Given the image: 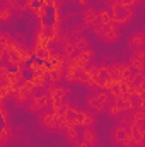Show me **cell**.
I'll return each instance as SVG.
<instances>
[{
	"mask_svg": "<svg viewBox=\"0 0 145 147\" xmlns=\"http://www.w3.org/2000/svg\"><path fill=\"white\" fill-rule=\"evenodd\" d=\"M132 55L137 57V58H140V60H145V50L144 48H133L132 50Z\"/></svg>",
	"mask_w": 145,
	"mask_h": 147,
	"instance_id": "obj_18",
	"label": "cell"
},
{
	"mask_svg": "<svg viewBox=\"0 0 145 147\" xmlns=\"http://www.w3.org/2000/svg\"><path fill=\"white\" fill-rule=\"evenodd\" d=\"M128 45H130V50H133V48H144L145 46L144 31H135V33H132L130 38H128Z\"/></svg>",
	"mask_w": 145,
	"mask_h": 147,
	"instance_id": "obj_11",
	"label": "cell"
},
{
	"mask_svg": "<svg viewBox=\"0 0 145 147\" xmlns=\"http://www.w3.org/2000/svg\"><path fill=\"white\" fill-rule=\"evenodd\" d=\"M128 135H130V142L137 144L138 147L145 146V128L144 123H132L128 127Z\"/></svg>",
	"mask_w": 145,
	"mask_h": 147,
	"instance_id": "obj_8",
	"label": "cell"
},
{
	"mask_svg": "<svg viewBox=\"0 0 145 147\" xmlns=\"http://www.w3.org/2000/svg\"><path fill=\"white\" fill-rule=\"evenodd\" d=\"M121 147H138L137 146V144H133V142H130V140H128V142H125V144H123V146Z\"/></svg>",
	"mask_w": 145,
	"mask_h": 147,
	"instance_id": "obj_21",
	"label": "cell"
},
{
	"mask_svg": "<svg viewBox=\"0 0 145 147\" xmlns=\"http://www.w3.org/2000/svg\"><path fill=\"white\" fill-rule=\"evenodd\" d=\"M80 17H82V24L85 29H92L96 24H97V9L89 5V7H84L82 12H80Z\"/></svg>",
	"mask_w": 145,
	"mask_h": 147,
	"instance_id": "obj_9",
	"label": "cell"
},
{
	"mask_svg": "<svg viewBox=\"0 0 145 147\" xmlns=\"http://www.w3.org/2000/svg\"><path fill=\"white\" fill-rule=\"evenodd\" d=\"M72 147H92V146H89V144H85V142H82V140H77L75 144H72Z\"/></svg>",
	"mask_w": 145,
	"mask_h": 147,
	"instance_id": "obj_19",
	"label": "cell"
},
{
	"mask_svg": "<svg viewBox=\"0 0 145 147\" xmlns=\"http://www.w3.org/2000/svg\"><path fill=\"white\" fill-rule=\"evenodd\" d=\"M132 70H137V72H144V60H140V58H137V57H133V55H130V58H128V63H126Z\"/></svg>",
	"mask_w": 145,
	"mask_h": 147,
	"instance_id": "obj_15",
	"label": "cell"
},
{
	"mask_svg": "<svg viewBox=\"0 0 145 147\" xmlns=\"http://www.w3.org/2000/svg\"><path fill=\"white\" fill-rule=\"evenodd\" d=\"M2 2H3V0H0V5H2Z\"/></svg>",
	"mask_w": 145,
	"mask_h": 147,
	"instance_id": "obj_22",
	"label": "cell"
},
{
	"mask_svg": "<svg viewBox=\"0 0 145 147\" xmlns=\"http://www.w3.org/2000/svg\"><path fill=\"white\" fill-rule=\"evenodd\" d=\"M111 101L113 96L108 89H94V92L85 98V105L92 113H103Z\"/></svg>",
	"mask_w": 145,
	"mask_h": 147,
	"instance_id": "obj_2",
	"label": "cell"
},
{
	"mask_svg": "<svg viewBox=\"0 0 145 147\" xmlns=\"http://www.w3.org/2000/svg\"><path fill=\"white\" fill-rule=\"evenodd\" d=\"M85 48H91V43L89 39L84 36V34H77V38L73 39V50L75 51H82Z\"/></svg>",
	"mask_w": 145,
	"mask_h": 147,
	"instance_id": "obj_13",
	"label": "cell"
},
{
	"mask_svg": "<svg viewBox=\"0 0 145 147\" xmlns=\"http://www.w3.org/2000/svg\"><path fill=\"white\" fill-rule=\"evenodd\" d=\"M51 106V99L48 98V94H39V96H33L28 105H26V110L29 111L31 115H38L41 111L48 110Z\"/></svg>",
	"mask_w": 145,
	"mask_h": 147,
	"instance_id": "obj_5",
	"label": "cell"
},
{
	"mask_svg": "<svg viewBox=\"0 0 145 147\" xmlns=\"http://www.w3.org/2000/svg\"><path fill=\"white\" fill-rule=\"evenodd\" d=\"M111 22L113 21H111V14H109L108 7L103 5L101 9H97V24L104 26V24H111Z\"/></svg>",
	"mask_w": 145,
	"mask_h": 147,
	"instance_id": "obj_12",
	"label": "cell"
},
{
	"mask_svg": "<svg viewBox=\"0 0 145 147\" xmlns=\"http://www.w3.org/2000/svg\"><path fill=\"white\" fill-rule=\"evenodd\" d=\"M80 128H82L80 130L82 142H85V144H89V146H92V147L99 146V135H97V132H96L94 127H80Z\"/></svg>",
	"mask_w": 145,
	"mask_h": 147,
	"instance_id": "obj_10",
	"label": "cell"
},
{
	"mask_svg": "<svg viewBox=\"0 0 145 147\" xmlns=\"http://www.w3.org/2000/svg\"><path fill=\"white\" fill-rule=\"evenodd\" d=\"M38 123L39 127L48 132V134H53V132H58V125H60V115L53 110H44L41 113H38Z\"/></svg>",
	"mask_w": 145,
	"mask_h": 147,
	"instance_id": "obj_4",
	"label": "cell"
},
{
	"mask_svg": "<svg viewBox=\"0 0 145 147\" xmlns=\"http://www.w3.org/2000/svg\"><path fill=\"white\" fill-rule=\"evenodd\" d=\"M77 60L82 62V63H87V62H92L94 60V51L91 48H85L82 51H77Z\"/></svg>",
	"mask_w": 145,
	"mask_h": 147,
	"instance_id": "obj_14",
	"label": "cell"
},
{
	"mask_svg": "<svg viewBox=\"0 0 145 147\" xmlns=\"http://www.w3.org/2000/svg\"><path fill=\"white\" fill-rule=\"evenodd\" d=\"M106 7H108L109 14H111V21H113L118 28H123V26L132 24V22L135 21V17H137L135 9H130V7L119 3L118 0H111V2H108Z\"/></svg>",
	"mask_w": 145,
	"mask_h": 147,
	"instance_id": "obj_1",
	"label": "cell"
},
{
	"mask_svg": "<svg viewBox=\"0 0 145 147\" xmlns=\"http://www.w3.org/2000/svg\"><path fill=\"white\" fill-rule=\"evenodd\" d=\"M77 5H82V7H87V5H89V0H77Z\"/></svg>",
	"mask_w": 145,
	"mask_h": 147,
	"instance_id": "obj_20",
	"label": "cell"
},
{
	"mask_svg": "<svg viewBox=\"0 0 145 147\" xmlns=\"http://www.w3.org/2000/svg\"><path fill=\"white\" fill-rule=\"evenodd\" d=\"M109 140H111V144L114 147H121L125 142H128V140H130L128 127L116 123V125L111 128V132H109Z\"/></svg>",
	"mask_w": 145,
	"mask_h": 147,
	"instance_id": "obj_6",
	"label": "cell"
},
{
	"mask_svg": "<svg viewBox=\"0 0 145 147\" xmlns=\"http://www.w3.org/2000/svg\"><path fill=\"white\" fill-rule=\"evenodd\" d=\"M91 31L99 38L103 43H108V45H114V43H118V41H119V38H121L119 28H118L114 22H111V24H104V26L96 24Z\"/></svg>",
	"mask_w": 145,
	"mask_h": 147,
	"instance_id": "obj_3",
	"label": "cell"
},
{
	"mask_svg": "<svg viewBox=\"0 0 145 147\" xmlns=\"http://www.w3.org/2000/svg\"><path fill=\"white\" fill-rule=\"evenodd\" d=\"M12 19V9L9 5H0V21H10Z\"/></svg>",
	"mask_w": 145,
	"mask_h": 147,
	"instance_id": "obj_16",
	"label": "cell"
},
{
	"mask_svg": "<svg viewBox=\"0 0 145 147\" xmlns=\"http://www.w3.org/2000/svg\"><path fill=\"white\" fill-rule=\"evenodd\" d=\"M118 2L123 3V5H126V7H130V9H138L144 3V0H118Z\"/></svg>",
	"mask_w": 145,
	"mask_h": 147,
	"instance_id": "obj_17",
	"label": "cell"
},
{
	"mask_svg": "<svg viewBox=\"0 0 145 147\" xmlns=\"http://www.w3.org/2000/svg\"><path fill=\"white\" fill-rule=\"evenodd\" d=\"M80 127H77V125H72V123H63V121H60V125H58V132L70 142V144H75L79 139H80V130H79Z\"/></svg>",
	"mask_w": 145,
	"mask_h": 147,
	"instance_id": "obj_7",
	"label": "cell"
}]
</instances>
